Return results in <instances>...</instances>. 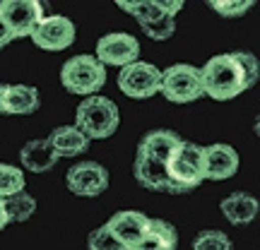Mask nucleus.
Listing matches in <instances>:
<instances>
[{"instance_id": "cd10ccee", "label": "nucleus", "mask_w": 260, "mask_h": 250, "mask_svg": "<svg viewBox=\"0 0 260 250\" xmlns=\"http://www.w3.org/2000/svg\"><path fill=\"white\" fill-rule=\"evenodd\" d=\"M159 8H161V12L164 15H169V17H176V12L181 8H183V0H159Z\"/></svg>"}, {"instance_id": "39448f33", "label": "nucleus", "mask_w": 260, "mask_h": 250, "mask_svg": "<svg viewBox=\"0 0 260 250\" xmlns=\"http://www.w3.org/2000/svg\"><path fill=\"white\" fill-rule=\"evenodd\" d=\"M159 94L171 103H190L203 96V80H200V67L188 63L171 65L167 73H161Z\"/></svg>"}, {"instance_id": "dca6fc26", "label": "nucleus", "mask_w": 260, "mask_h": 250, "mask_svg": "<svg viewBox=\"0 0 260 250\" xmlns=\"http://www.w3.org/2000/svg\"><path fill=\"white\" fill-rule=\"evenodd\" d=\"M19 161L31 173H46L58 164V154L48 145V139H31L19 152Z\"/></svg>"}, {"instance_id": "f3484780", "label": "nucleus", "mask_w": 260, "mask_h": 250, "mask_svg": "<svg viewBox=\"0 0 260 250\" xmlns=\"http://www.w3.org/2000/svg\"><path fill=\"white\" fill-rule=\"evenodd\" d=\"M219 209L226 217V222H232L234 226H243L258 217V200L248 193H232L219 202Z\"/></svg>"}, {"instance_id": "b1692460", "label": "nucleus", "mask_w": 260, "mask_h": 250, "mask_svg": "<svg viewBox=\"0 0 260 250\" xmlns=\"http://www.w3.org/2000/svg\"><path fill=\"white\" fill-rule=\"evenodd\" d=\"M142 31H145L149 39H154V41H167V39L174 37L176 22H174V17H169V15H161V17L154 19V22L142 24Z\"/></svg>"}, {"instance_id": "2eb2a0df", "label": "nucleus", "mask_w": 260, "mask_h": 250, "mask_svg": "<svg viewBox=\"0 0 260 250\" xmlns=\"http://www.w3.org/2000/svg\"><path fill=\"white\" fill-rule=\"evenodd\" d=\"M181 135L174 132V130H152L147 132L145 137L140 139L138 145V154L140 157H147V159H154V161H161V164H167L169 157H171V152L176 149V145L181 142Z\"/></svg>"}, {"instance_id": "9d476101", "label": "nucleus", "mask_w": 260, "mask_h": 250, "mask_svg": "<svg viewBox=\"0 0 260 250\" xmlns=\"http://www.w3.org/2000/svg\"><path fill=\"white\" fill-rule=\"evenodd\" d=\"M68 190L80 197H96L109 188V171L96 161H80L68 171Z\"/></svg>"}, {"instance_id": "20e7f679", "label": "nucleus", "mask_w": 260, "mask_h": 250, "mask_svg": "<svg viewBox=\"0 0 260 250\" xmlns=\"http://www.w3.org/2000/svg\"><path fill=\"white\" fill-rule=\"evenodd\" d=\"M60 82L70 94L94 96L106 84V67L94 56H73L60 70Z\"/></svg>"}, {"instance_id": "423d86ee", "label": "nucleus", "mask_w": 260, "mask_h": 250, "mask_svg": "<svg viewBox=\"0 0 260 250\" xmlns=\"http://www.w3.org/2000/svg\"><path fill=\"white\" fill-rule=\"evenodd\" d=\"M44 15V3L39 0H3L0 3V19L5 22L12 39H27L34 34Z\"/></svg>"}, {"instance_id": "4468645a", "label": "nucleus", "mask_w": 260, "mask_h": 250, "mask_svg": "<svg viewBox=\"0 0 260 250\" xmlns=\"http://www.w3.org/2000/svg\"><path fill=\"white\" fill-rule=\"evenodd\" d=\"M239 171V154L236 149L217 142L205 147V181H226Z\"/></svg>"}, {"instance_id": "a211bd4d", "label": "nucleus", "mask_w": 260, "mask_h": 250, "mask_svg": "<svg viewBox=\"0 0 260 250\" xmlns=\"http://www.w3.org/2000/svg\"><path fill=\"white\" fill-rule=\"evenodd\" d=\"M46 139H48V145L53 147V152L58 154V159L77 157V154H82V152L89 149V139L84 137L75 125H60V128L53 130Z\"/></svg>"}, {"instance_id": "9b49d317", "label": "nucleus", "mask_w": 260, "mask_h": 250, "mask_svg": "<svg viewBox=\"0 0 260 250\" xmlns=\"http://www.w3.org/2000/svg\"><path fill=\"white\" fill-rule=\"evenodd\" d=\"M104 226H106V231L111 233L123 248L133 250L140 241H142V236L147 233L149 217L147 214H142V212H135V209H123V212L113 214Z\"/></svg>"}, {"instance_id": "393cba45", "label": "nucleus", "mask_w": 260, "mask_h": 250, "mask_svg": "<svg viewBox=\"0 0 260 250\" xmlns=\"http://www.w3.org/2000/svg\"><path fill=\"white\" fill-rule=\"evenodd\" d=\"M210 8L222 17H241L253 8V0H210Z\"/></svg>"}, {"instance_id": "1a4fd4ad", "label": "nucleus", "mask_w": 260, "mask_h": 250, "mask_svg": "<svg viewBox=\"0 0 260 250\" xmlns=\"http://www.w3.org/2000/svg\"><path fill=\"white\" fill-rule=\"evenodd\" d=\"M140 56V44L135 37L130 34H123V31H111L106 37L99 39L96 44V60L106 67H125V65L135 63Z\"/></svg>"}, {"instance_id": "6e6552de", "label": "nucleus", "mask_w": 260, "mask_h": 250, "mask_svg": "<svg viewBox=\"0 0 260 250\" xmlns=\"http://www.w3.org/2000/svg\"><path fill=\"white\" fill-rule=\"evenodd\" d=\"M29 39L41 51L58 53V51H65V48L73 46L75 24H73V19L63 17V15H51V17H44L39 22V27L34 29V34Z\"/></svg>"}, {"instance_id": "5701e85b", "label": "nucleus", "mask_w": 260, "mask_h": 250, "mask_svg": "<svg viewBox=\"0 0 260 250\" xmlns=\"http://www.w3.org/2000/svg\"><path fill=\"white\" fill-rule=\"evenodd\" d=\"M193 250H234L232 238L224 231L210 229V231H200L193 241Z\"/></svg>"}, {"instance_id": "a878e982", "label": "nucleus", "mask_w": 260, "mask_h": 250, "mask_svg": "<svg viewBox=\"0 0 260 250\" xmlns=\"http://www.w3.org/2000/svg\"><path fill=\"white\" fill-rule=\"evenodd\" d=\"M87 248L89 250H125L111 233L106 231V226H99V229H94L87 236Z\"/></svg>"}, {"instance_id": "f257e3e1", "label": "nucleus", "mask_w": 260, "mask_h": 250, "mask_svg": "<svg viewBox=\"0 0 260 250\" xmlns=\"http://www.w3.org/2000/svg\"><path fill=\"white\" fill-rule=\"evenodd\" d=\"M200 80H203V94H207L214 101H229L248 89L246 75L234 53L212 56L205 67H200Z\"/></svg>"}, {"instance_id": "0eeeda50", "label": "nucleus", "mask_w": 260, "mask_h": 250, "mask_svg": "<svg viewBox=\"0 0 260 250\" xmlns=\"http://www.w3.org/2000/svg\"><path fill=\"white\" fill-rule=\"evenodd\" d=\"M159 84H161V70L157 65L142 63V60H135V63L121 67V75H118V87L130 99L154 96L159 94Z\"/></svg>"}, {"instance_id": "7ed1b4c3", "label": "nucleus", "mask_w": 260, "mask_h": 250, "mask_svg": "<svg viewBox=\"0 0 260 250\" xmlns=\"http://www.w3.org/2000/svg\"><path fill=\"white\" fill-rule=\"evenodd\" d=\"M167 173L178 193H188L205 183V147L181 139L167 161Z\"/></svg>"}, {"instance_id": "c85d7f7f", "label": "nucleus", "mask_w": 260, "mask_h": 250, "mask_svg": "<svg viewBox=\"0 0 260 250\" xmlns=\"http://www.w3.org/2000/svg\"><path fill=\"white\" fill-rule=\"evenodd\" d=\"M12 41V34L8 31V27H5V22L0 19V48H5Z\"/></svg>"}, {"instance_id": "aec40b11", "label": "nucleus", "mask_w": 260, "mask_h": 250, "mask_svg": "<svg viewBox=\"0 0 260 250\" xmlns=\"http://www.w3.org/2000/svg\"><path fill=\"white\" fill-rule=\"evenodd\" d=\"M5 204V217H8V224H22L27 222L31 214L37 212V200L27 195L24 190L17 195H12L8 200H3Z\"/></svg>"}, {"instance_id": "ddd939ff", "label": "nucleus", "mask_w": 260, "mask_h": 250, "mask_svg": "<svg viewBox=\"0 0 260 250\" xmlns=\"http://www.w3.org/2000/svg\"><path fill=\"white\" fill-rule=\"evenodd\" d=\"M133 176L142 188L147 190H154V193H171V195H181L178 188L171 183V178L167 173V164L161 161H154V159L147 157H135V164H133Z\"/></svg>"}, {"instance_id": "412c9836", "label": "nucleus", "mask_w": 260, "mask_h": 250, "mask_svg": "<svg viewBox=\"0 0 260 250\" xmlns=\"http://www.w3.org/2000/svg\"><path fill=\"white\" fill-rule=\"evenodd\" d=\"M118 8H123L128 15H133V17L140 22V27L142 24H149V22H154V19H159L164 12H161V8H159V0H118Z\"/></svg>"}, {"instance_id": "6ab92c4d", "label": "nucleus", "mask_w": 260, "mask_h": 250, "mask_svg": "<svg viewBox=\"0 0 260 250\" xmlns=\"http://www.w3.org/2000/svg\"><path fill=\"white\" fill-rule=\"evenodd\" d=\"M176 245L178 233L174 229V224L164 222V219H149L147 233L133 250H176Z\"/></svg>"}, {"instance_id": "f03ea898", "label": "nucleus", "mask_w": 260, "mask_h": 250, "mask_svg": "<svg viewBox=\"0 0 260 250\" xmlns=\"http://www.w3.org/2000/svg\"><path fill=\"white\" fill-rule=\"evenodd\" d=\"M75 123H77L75 128L80 130L87 139H106L118 130L121 113H118V106L111 99L94 94V96H87L77 106Z\"/></svg>"}, {"instance_id": "f8f14e48", "label": "nucleus", "mask_w": 260, "mask_h": 250, "mask_svg": "<svg viewBox=\"0 0 260 250\" xmlns=\"http://www.w3.org/2000/svg\"><path fill=\"white\" fill-rule=\"evenodd\" d=\"M41 103L37 87L29 84H0V116H29Z\"/></svg>"}, {"instance_id": "4be33fe9", "label": "nucleus", "mask_w": 260, "mask_h": 250, "mask_svg": "<svg viewBox=\"0 0 260 250\" xmlns=\"http://www.w3.org/2000/svg\"><path fill=\"white\" fill-rule=\"evenodd\" d=\"M24 190V173L22 168L0 164V200H8L12 195Z\"/></svg>"}, {"instance_id": "c756f323", "label": "nucleus", "mask_w": 260, "mask_h": 250, "mask_svg": "<svg viewBox=\"0 0 260 250\" xmlns=\"http://www.w3.org/2000/svg\"><path fill=\"white\" fill-rule=\"evenodd\" d=\"M8 226V217H5V204H3V200H0V231Z\"/></svg>"}, {"instance_id": "bb28decb", "label": "nucleus", "mask_w": 260, "mask_h": 250, "mask_svg": "<svg viewBox=\"0 0 260 250\" xmlns=\"http://www.w3.org/2000/svg\"><path fill=\"white\" fill-rule=\"evenodd\" d=\"M234 56H236V60H239V65H241L243 75H246V82H248V89H251L253 84L258 82V75H260L258 58L253 56V53H243V51H236Z\"/></svg>"}]
</instances>
